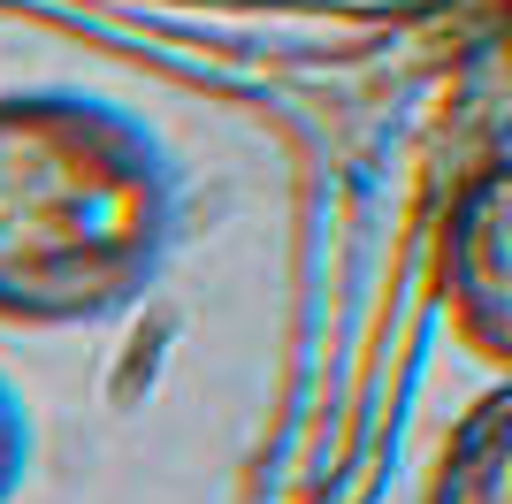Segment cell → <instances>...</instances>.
Returning <instances> with one entry per match:
<instances>
[{"label":"cell","mask_w":512,"mask_h":504,"mask_svg":"<svg viewBox=\"0 0 512 504\" xmlns=\"http://www.w3.org/2000/svg\"><path fill=\"white\" fill-rule=\"evenodd\" d=\"M176 237V168L92 92H0V321L77 329L146 291Z\"/></svg>","instance_id":"cell-1"},{"label":"cell","mask_w":512,"mask_h":504,"mask_svg":"<svg viewBox=\"0 0 512 504\" xmlns=\"http://www.w3.org/2000/svg\"><path fill=\"white\" fill-rule=\"evenodd\" d=\"M436 283H444V314L459 344L512 375V153L482 161L451 199Z\"/></svg>","instance_id":"cell-2"},{"label":"cell","mask_w":512,"mask_h":504,"mask_svg":"<svg viewBox=\"0 0 512 504\" xmlns=\"http://www.w3.org/2000/svg\"><path fill=\"white\" fill-rule=\"evenodd\" d=\"M428 504H512V382L482 390L459 413L444 459H436V482H428Z\"/></svg>","instance_id":"cell-3"},{"label":"cell","mask_w":512,"mask_h":504,"mask_svg":"<svg viewBox=\"0 0 512 504\" xmlns=\"http://www.w3.org/2000/svg\"><path fill=\"white\" fill-rule=\"evenodd\" d=\"M23 459H31V428H23V398L8 390V375H0V504L16 497V482H23Z\"/></svg>","instance_id":"cell-4"},{"label":"cell","mask_w":512,"mask_h":504,"mask_svg":"<svg viewBox=\"0 0 512 504\" xmlns=\"http://www.w3.org/2000/svg\"><path fill=\"white\" fill-rule=\"evenodd\" d=\"M497 8H505V39H512V0H497Z\"/></svg>","instance_id":"cell-5"}]
</instances>
